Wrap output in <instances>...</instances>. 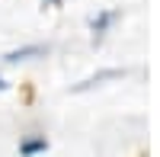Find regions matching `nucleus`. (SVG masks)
I'll return each mask as SVG.
<instances>
[{"instance_id": "obj_1", "label": "nucleus", "mask_w": 160, "mask_h": 157, "mask_svg": "<svg viewBox=\"0 0 160 157\" xmlns=\"http://www.w3.org/2000/svg\"><path fill=\"white\" fill-rule=\"evenodd\" d=\"M115 16H118L115 10H99L96 16L90 19V29H93V42H102V35L109 32V26L115 23Z\"/></svg>"}, {"instance_id": "obj_2", "label": "nucleus", "mask_w": 160, "mask_h": 157, "mask_svg": "<svg viewBox=\"0 0 160 157\" xmlns=\"http://www.w3.org/2000/svg\"><path fill=\"white\" fill-rule=\"evenodd\" d=\"M118 77H125V71H122V68H109V71H99V74L87 77L83 84H77V87H74V93H83V90H93V87H99V84H106V80H118Z\"/></svg>"}, {"instance_id": "obj_3", "label": "nucleus", "mask_w": 160, "mask_h": 157, "mask_svg": "<svg viewBox=\"0 0 160 157\" xmlns=\"http://www.w3.org/2000/svg\"><path fill=\"white\" fill-rule=\"evenodd\" d=\"M45 55H48V45H22L16 51H10L3 61L7 64H19V61H32V58H45Z\"/></svg>"}, {"instance_id": "obj_4", "label": "nucleus", "mask_w": 160, "mask_h": 157, "mask_svg": "<svg viewBox=\"0 0 160 157\" xmlns=\"http://www.w3.org/2000/svg\"><path fill=\"white\" fill-rule=\"evenodd\" d=\"M48 151V138L38 135V138H22L19 141V157H35V154H45Z\"/></svg>"}, {"instance_id": "obj_5", "label": "nucleus", "mask_w": 160, "mask_h": 157, "mask_svg": "<svg viewBox=\"0 0 160 157\" xmlns=\"http://www.w3.org/2000/svg\"><path fill=\"white\" fill-rule=\"evenodd\" d=\"M64 0H45V7H61Z\"/></svg>"}, {"instance_id": "obj_6", "label": "nucleus", "mask_w": 160, "mask_h": 157, "mask_svg": "<svg viewBox=\"0 0 160 157\" xmlns=\"http://www.w3.org/2000/svg\"><path fill=\"white\" fill-rule=\"evenodd\" d=\"M7 87H10V84H7V80H3V77H0V93H3V90H7Z\"/></svg>"}]
</instances>
